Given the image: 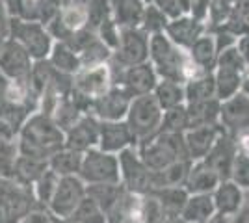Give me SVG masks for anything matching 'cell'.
I'll return each instance as SVG.
<instances>
[{"label": "cell", "mask_w": 249, "mask_h": 223, "mask_svg": "<svg viewBox=\"0 0 249 223\" xmlns=\"http://www.w3.org/2000/svg\"><path fill=\"white\" fill-rule=\"evenodd\" d=\"M15 141L21 156L49 162L65 147V132L49 114L36 110L17 130Z\"/></svg>", "instance_id": "obj_1"}, {"label": "cell", "mask_w": 249, "mask_h": 223, "mask_svg": "<svg viewBox=\"0 0 249 223\" xmlns=\"http://www.w3.org/2000/svg\"><path fill=\"white\" fill-rule=\"evenodd\" d=\"M149 64L155 67L160 80H173L186 84L205 71L192 62L188 51L178 49L166 34H156L149 37Z\"/></svg>", "instance_id": "obj_2"}, {"label": "cell", "mask_w": 249, "mask_h": 223, "mask_svg": "<svg viewBox=\"0 0 249 223\" xmlns=\"http://www.w3.org/2000/svg\"><path fill=\"white\" fill-rule=\"evenodd\" d=\"M136 151H138L140 158L143 160V164L153 173L166 170L167 166L180 162V160H190L186 153V145H184V136L166 132V130H160L153 138L138 143Z\"/></svg>", "instance_id": "obj_3"}, {"label": "cell", "mask_w": 249, "mask_h": 223, "mask_svg": "<svg viewBox=\"0 0 249 223\" xmlns=\"http://www.w3.org/2000/svg\"><path fill=\"white\" fill-rule=\"evenodd\" d=\"M126 125L130 128L132 136L136 139V145L153 138L162 130V121H164V110L156 103L155 95L134 97L128 114H126Z\"/></svg>", "instance_id": "obj_4"}, {"label": "cell", "mask_w": 249, "mask_h": 223, "mask_svg": "<svg viewBox=\"0 0 249 223\" xmlns=\"http://www.w3.org/2000/svg\"><path fill=\"white\" fill-rule=\"evenodd\" d=\"M8 37L15 43H19L22 49L30 54L34 62L49 60L52 47H54V39H52L51 32L47 30L45 24L37 21L11 19Z\"/></svg>", "instance_id": "obj_5"}, {"label": "cell", "mask_w": 249, "mask_h": 223, "mask_svg": "<svg viewBox=\"0 0 249 223\" xmlns=\"http://www.w3.org/2000/svg\"><path fill=\"white\" fill-rule=\"evenodd\" d=\"M41 208L32 188H26L13 179H0V223H19L32 210Z\"/></svg>", "instance_id": "obj_6"}, {"label": "cell", "mask_w": 249, "mask_h": 223, "mask_svg": "<svg viewBox=\"0 0 249 223\" xmlns=\"http://www.w3.org/2000/svg\"><path fill=\"white\" fill-rule=\"evenodd\" d=\"M78 179L86 186L93 184H121L119 177V158L117 154L104 153L101 149H91L84 153Z\"/></svg>", "instance_id": "obj_7"}, {"label": "cell", "mask_w": 249, "mask_h": 223, "mask_svg": "<svg viewBox=\"0 0 249 223\" xmlns=\"http://www.w3.org/2000/svg\"><path fill=\"white\" fill-rule=\"evenodd\" d=\"M114 86L110 64L82 67L71 78V93L89 106V103L103 97Z\"/></svg>", "instance_id": "obj_8"}, {"label": "cell", "mask_w": 249, "mask_h": 223, "mask_svg": "<svg viewBox=\"0 0 249 223\" xmlns=\"http://www.w3.org/2000/svg\"><path fill=\"white\" fill-rule=\"evenodd\" d=\"M149 62V35L142 28L119 30V41L112 52L110 64L119 69Z\"/></svg>", "instance_id": "obj_9"}, {"label": "cell", "mask_w": 249, "mask_h": 223, "mask_svg": "<svg viewBox=\"0 0 249 223\" xmlns=\"http://www.w3.org/2000/svg\"><path fill=\"white\" fill-rule=\"evenodd\" d=\"M119 158V177L121 186L128 193L147 195L153 191V171L140 158L136 147H130L117 154Z\"/></svg>", "instance_id": "obj_10"}, {"label": "cell", "mask_w": 249, "mask_h": 223, "mask_svg": "<svg viewBox=\"0 0 249 223\" xmlns=\"http://www.w3.org/2000/svg\"><path fill=\"white\" fill-rule=\"evenodd\" d=\"M110 69H112L114 86H119L132 99L134 97L151 95L155 91L156 84L160 82L155 67L149 62L134 65V67H126V69H119V67H114V65L110 64Z\"/></svg>", "instance_id": "obj_11"}, {"label": "cell", "mask_w": 249, "mask_h": 223, "mask_svg": "<svg viewBox=\"0 0 249 223\" xmlns=\"http://www.w3.org/2000/svg\"><path fill=\"white\" fill-rule=\"evenodd\" d=\"M86 199V184L78 177H63L58 182V188L47 206V212L54 218V222H62L80 206Z\"/></svg>", "instance_id": "obj_12"}, {"label": "cell", "mask_w": 249, "mask_h": 223, "mask_svg": "<svg viewBox=\"0 0 249 223\" xmlns=\"http://www.w3.org/2000/svg\"><path fill=\"white\" fill-rule=\"evenodd\" d=\"M132 103V97L128 95L119 86H112L103 97L95 99L88 106V114L99 119L101 123H112V121H124L128 108Z\"/></svg>", "instance_id": "obj_13"}, {"label": "cell", "mask_w": 249, "mask_h": 223, "mask_svg": "<svg viewBox=\"0 0 249 223\" xmlns=\"http://www.w3.org/2000/svg\"><path fill=\"white\" fill-rule=\"evenodd\" d=\"M34 64L30 54L10 37L0 45V74L6 82L28 80Z\"/></svg>", "instance_id": "obj_14"}, {"label": "cell", "mask_w": 249, "mask_h": 223, "mask_svg": "<svg viewBox=\"0 0 249 223\" xmlns=\"http://www.w3.org/2000/svg\"><path fill=\"white\" fill-rule=\"evenodd\" d=\"M4 4L11 19L37 21L45 26L60 11V0H4Z\"/></svg>", "instance_id": "obj_15"}, {"label": "cell", "mask_w": 249, "mask_h": 223, "mask_svg": "<svg viewBox=\"0 0 249 223\" xmlns=\"http://www.w3.org/2000/svg\"><path fill=\"white\" fill-rule=\"evenodd\" d=\"M69 45L74 49V52L78 54L82 67L108 64L110 58H112V51H110V49L99 39V35H97L93 30H89V28L74 34L73 37H71V41H69Z\"/></svg>", "instance_id": "obj_16"}, {"label": "cell", "mask_w": 249, "mask_h": 223, "mask_svg": "<svg viewBox=\"0 0 249 223\" xmlns=\"http://www.w3.org/2000/svg\"><path fill=\"white\" fill-rule=\"evenodd\" d=\"M219 127L227 134L236 136L249 128V97L246 93H236L221 103L219 108Z\"/></svg>", "instance_id": "obj_17"}, {"label": "cell", "mask_w": 249, "mask_h": 223, "mask_svg": "<svg viewBox=\"0 0 249 223\" xmlns=\"http://www.w3.org/2000/svg\"><path fill=\"white\" fill-rule=\"evenodd\" d=\"M99 134H101V121L86 114L65 132V147L84 154L99 147Z\"/></svg>", "instance_id": "obj_18"}, {"label": "cell", "mask_w": 249, "mask_h": 223, "mask_svg": "<svg viewBox=\"0 0 249 223\" xmlns=\"http://www.w3.org/2000/svg\"><path fill=\"white\" fill-rule=\"evenodd\" d=\"M205 32H207L205 22L194 19L188 13L178 15L175 19H169L166 30H164L167 37L175 43L178 49H182V51H190V47L197 41Z\"/></svg>", "instance_id": "obj_19"}, {"label": "cell", "mask_w": 249, "mask_h": 223, "mask_svg": "<svg viewBox=\"0 0 249 223\" xmlns=\"http://www.w3.org/2000/svg\"><path fill=\"white\" fill-rule=\"evenodd\" d=\"M223 132L225 130L219 127V125H208V127H197L186 130L182 136H184L188 158L192 160V162L205 160Z\"/></svg>", "instance_id": "obj_20"}, {"label": "cell", "mask_w": 249, "mask_h": 223, "mask_svg": "<svg viewBox=\"0 0 249 223\" xmlns=\"http://www.w3.org/2000/svg\"><path fill=\"white\" fill-rule=\"evenodd\" d=\"M136 147V139L126 125V121H112L101 123L99 134V149L110 154H119L126 149Z\"/></svg>", "instance_id": "obj_21"}, {"label": "cell", "mask_w": 249, "mask_h": 223, "mask_svg": "<svg viewBox=\"0 0 249 223\" xmlns=\"http://www.w3.org/2000/svg\"><path fill=\"white\" fill-rule=\"evenodd\" d=\"M234 151H236V143H234V136H231L227 132H223L212 151L207 154V158L203 160L210 170L218 175L221 181H227L231 177V168H232V160H234Z\"/></svg>", "instance_id": "obj_22"}, {"label": "cell", "mask_w": 249, "mask_h": 223, "mask_svg": "<svg viewBox=\"0 0 249 223\" xmlns=\"http://www.w3.org/2000/svg\"><path fill=\"white\" fill-rule=\"evenodd\" d=\"M244 195H246V191L242 190L236 182H232L231 179L221 181L218 188L212 191L216 214L223 216V218H234L244 205Z\"/></svg>", "instance_id": "obj_23"}, {"label": "cell", "mask_w": 249, "mask_h": 223, "mask_svg": "<svg viewBox=\"0 0 249 223\" xmlns=\"http://www.w3.org/2000/svg\"><path fill=\"white\" fill-rule=\"evenodd\" d=\"M147 10L145 0H110L112 21L119 30L142 28V21Z\"/></svg>", "instance_id": "obj_24"}, {"label": "cell", "mask_w": 249, "mask_h": 223, "mask_svg": "<svg viewBox=\"0 0 249 223\" xmlns=\"http://www.w3.org/2000/svg\"><path fill=\"white\" fill-rule=\"evenodd\" d=\"M219 182L221 179L218 175L203 160H199V162H192V168L188 171L186 182H184V190L190 195H207L218 188Z\"/></svg>", "instance_id": "obj_25"}, {"label": "cell", "mask_w": 249, "mask_h": 223, "mask_svg": "<svg viewBox=\"0 0 249 223\" xmlns=\"http://www.w3.org/2000/svg\"><path fill=\"white\" fill-rule=\"evenodd\" d=\"M190 58L192 62L197 65L201 71L205 73H212L216 69V62H218V41H216V35L214 32H205L197 41L190 47Z\"/></svg>", "instance_id": "obj_26"}, {"label": "cell", "mask_w": 249, "mask_h": 223, "mask_svg": "<svg viewBox=\"0 0 249 223\" xmlns=\"http://www.w3.org/2000/svg\"><path fill=\"white\" fill-rule=\"evenodd\" d=\"M236 151L231 168V181L236 182L242 190H249V128L234 136Z\"/></svg>", "instance_id": "obj_27"}, {"label": "cell", "mask_w": 249, "mask_h": 223, "mask_svg": "<svg viewBox=\"0 0 249 223\" xmlns=\"http://www.w3.org/2000/svg\"><path fill=\"white\" fill-rule=\"evenodd\" d=\"M47 62L52 65V69L56 73L65 74V76H74L82 69L80 58H78V54L74 52V49L69 43L54 41V47H52L51 56H49Z\"/></svg>", "instance_id": "obj_28"}, {"label": "cell", "mask_w": 249, "mask_h": 223, "mask_svg": "<svg viewBox=\"0 0 249 223\" xmlns=\"http://www.w3.org/2000/svg\"><path fill=\"white\" fill-rule=\"evenodd\" d=\"M216 216L218 214H216V206L212 201V193L190 195L180 214V218L186 223H212Z\"/></svg>", "instance_id": "obj_29"}, {"label": "cell", "mask_w": 249, "mask_h": 223, "mask_svg": "<svg viewBox=\"0 0 249 223\" xmlns=\"http://www.w3.org/2000/svg\"><path fill=\"white\" fill-rule=\"evenodd\" d=\"M219 108H221V103L218 99L186 104L188 130L197 127H208V125H219Z\"/></svg>", "instance_id": "obj_30"}, {"label": "cell", "mask_w": 249, "mask_h": 223, "mask_svg": "<svg viewBox=\"0 0 249 223\" xmlns=\"http://www.w3.org/2000/svg\"><path fill=\"white\" fill-rule=\"evenodd\" d=\"M192 168L190 160H180L171 166H167L166 170L153 173V191L166 190V188H184L188 171Z\"/></svg>", "instance_id": "obj_31"}, {"label": "cell", "mask_w": 249, "mask_h": 223, "mask_svg": "<svg viewBox=\"0 0 249 223\" xmlns=\"http://www.w3.org/2000/svg\"><path fill=\"white\" fill-rule=\"evenodd\" d=\"M151 195L158 201L166 220L180 218L182 208H184L188 197H190V193H188L182 186H180V188H166V190L151 191Z\"/></svg>", "instance_id": "obj_32"}, {"label": "cell", "mask_w": 249, "mask_h": 223, "mask_svg": "<svg viewBox=\"0 0 249 223\" xmlns=\"http://www.w3.org/2000/svg\"><path fill=\"white\" fill-rule=\"evenodd\" d=\"M156 103L160 104V108L167 112L173 108L184 106L186 104V93H184V84L180 82H173V80H160L156 84L155 91Z\"/></svg>", "instance_id": "obj_33"}, {"label": "cell", "mask_w": 249, "mask_h": 223, "mask_svg": "<svg viewBox=\"0 0 249 223\" xmlns=\"http://www.w3.org/2000/svg\"><path fill=\"white\" fill-rule=\"evenodd\" d=\"M242 71L236 69H225V67H216L214 69V82H216V99L219 103L227 101L231 97L242 91Z\"/></svg>", "instance_id": "obj_34"}, {"label": "cell", "mask_w": 249, "mask_h": 223, "mask_svg": "<svg viewBox=\"0 0 249 223\" xmlns=\"http://www.w3.org/2000/svg\"><path fill=\"white\" fill-rule=\"evenodd\" d=\"M184 93H186V104L216 99L214 71L212 73H203L196 78H192V80H188L184 84Z\"/></svg>", "instance_id": "obj_35"}, {"label": "cell", "mask_w": 249, "mask_h": 223, "mask_svg": "<svg viewBox=\"0 0 249 223\" xmlns=\"http://www.w3.org/2000/svg\"><path fill=\"white\" fill-rule=\"evenodd\" d=\"M47 168H49V162L19 154L17 162H15V170H13V181H17L26 188H32L36 184V181L47 171Z\"/></svg>", "instance_id": "obj_36"}, {"label": "cell", "mask_w": 249, "mask_h": 223, "mask_svg": "<svg viewBox=\"0 0 249 223\" xmlns=\"http://www.w3.org/2000/svg\"><path fill=\"white\" fill-rule=\"evenodd\" d=\"M124 193V188L121 184H93L86 186V195L103 210L108 214L115 206V203L121 199Z\"/></svg>", "instance_id": "obj_37"}, {"label": "cell", "mask_w": 249, "mask_h": 223, "mask_svg": "<svg viewBox=\"0 0 249 223\" xmlns=\"http://www.w3.org/2000/svg\"><path fill=\"white\" fill-rule=\"evenodd\" d=\"M82 153H76V151L63 147L62 151H58L49 160V168L60 179H63V177H78V171H80V166H82Z\"/></svg>", "instance_id": "obj_38"}, {"label": "cell", "mask_w": 249, "mask_h": 223, "mask_svg": "<svg viewBox=\"0 0 249 223\" xmlns=\"http://www.w3.org/2000/svg\"><path fill=\"white\" fill-rule=\"evenodd\" d=\"M58 182H60V177H58L51 168H47V171H45L41 177L36 181V184L32 186L34 199H36V203H37L41 208H45V210H47L52 195H54V191L58 188Z\"/></svg>", "instance_id": "obj_39"}, {"label": "cell", "mask_w": 249, "mask_h": 223, "mask_svg": "<svg viewBox=\"0 0 249 223\" xmlns=\"http://www.w3.org/2000/svg\"><path fill=\"white\" fill-rule=\"evenodd\" d=\"M56 223H108V218H106V214L86 195V199L80 203V206H78L69 218H65V220L56 222Z\"/></svg>", "instance_id": "obj_40"}, {"label": "cell", "mask_w": 249, "mask_h": 223, "mask_svg": "<svg viewBox=\"0 0 249 223\" xmlns=\"http://www.w3.org/2000/svg\"><path fill=\"white\" fill-rule=\"evenodd\" d=\"M232 11H234V6H231V4L223 2V0H212V4L208 8L207 19H205L207 30L216 32L219 28H223L229 19H231Z\"/></svg>", "instance_id": "obj_41"}, {"label": "cell", "mask_w": 249, "mask_h": 223, "mask_svg": "<svg viewBox=\"0 0 249 223\" xmlns=\"http://www.w3.org/2000/svg\"><path fill=\"white\" fill-rule=\"evenodd\" d=\"M17 156H19V149L15 138L0 139V179H13Z\"/></svg>", "instance_id": "obj_42"}, {"label": "cell", "mask_w": 249, "mask_h": 223, "mask_svg": "<svg viewBox=\"0 0 249 223\" xmlns=\"http://www.w3.org/2000/svg\"><path fill=\"white\" fill-rule=\"evenodd\" d=\"M169 17L162 10H158L153 4H147L145 15H143V21H142V30L151 37L156 34H162L166 30Z\"/></svg>", "instance_id": "obj_43"}, {"label": "cell", "mask_w": 249, "mask_h": 223, "mask_svg": "<svg viewBox=\"0 0 249 223\" xmlns=\"http://www.w3.org/2000/svg\"><path fill=\"white\" fill-rule=\"evenodd\" d=\"M112 17L110 0H89L88 2V28L97 32L99 26Z\"/></svg>", "instance_id": "obj_44"}, {"label": "cell", "mask_w": 249, "mask_h": 223, "mask_svg": "<svg viewBox=\"0 0 249 223\" xmlns=\"http://www.w3.org/2000/svg\"><path fill=\"white\" fill-rule=\"evenodd\" d=\"M162 130L173 132V134H184L188 130L186 119V104L184 106L173 108L164 112V121H162Z\"/></svg>", "instance_id": "obj_45"}, {"label": "cell", "mask_w": 249, "mask_h": 223, "mask_svg": "<svg viewBox=\"0 0 249 223\" xmlns=\"http://www.w3.org/2000/svg\"><path fill=\"white\" fill-rule=\"evenodd\" d=\"M216 67L236 69V71H242V73H244L248 65H246V62L242 60V56H240L238 49H236V45H232V47H229V49H223V51H219Z\"/></svg>", "instance_id": "obj_46"}, {"label": "cell", "mask_w": 249, "mask_h": 223, "mask_svg": "<svg viewBox=\"0 0 249 223\" xmlns=\"http://www.w3.org/2000/svg\"><path fill=\"white\" fill-rule=\"evenodd\" d=\"M210 4H212V0H190L188 15H192L194 19H197L201 22H205Z\"/></svg>", "instance_id": "obj_47"}, {"label": "cell", "mask_w": 249, "mask_h": 223, "mask_svg": "<svg viewBox=\"0 0 249 223\" xmlns=\"http://www.w3.org/2000/svg\"><path fill=\"white\" fill-rule=\"evenodd\" d=\"M19 223H56L54 218L45 208H36L30 214H26Z\"/></svg>", "instance_id": "obj_48"}, {"label": "cell", "mask_w": 249, "mask_h": 223, "mask_svg": "<svg viewBox=\"0 0 249 223\" xmlns=\"http://www.w3.org/2000/svg\"><path fill=\"white\" fill-rule=\"evenodd\" d=\"M10 11L6 8L4 0H0V39H8V34H10Z\"/></svg>", "instance_id": "obj_49"}, {"label": "cell", "mask_w": 249, "mask_h": 223, "mask_svg": "<svg viewBox=\"0 0 249 223\" xmlns=\"http://www.w3.org/2000/svg\"><path fill=\"white\" fill-rule=\"evenodd\" d=\"M232 223H249V190H246L244 195V205L238 210V214L232 218Z\"/></svg>", "instance_id": "obj_50"}, {"label": "cell", "mask_w": 249, "mask_h": 223, "mask_svg": "<svg viewBox=\"0 0 249 223\" xmlns=\"http://www.w3.org/2000/svg\"><path fill=\"white\" fill-rule=\"evenodd\" d=\"M236 49H238L240 56H242V60L246 62V65H249V34L238 37V41H236Z\"/></svg>", "instance_id": "obj_51"}, {"label": "cell", "mask_w": 249, "mask_h": 223, "mask_svg": "<svg viewBox=\"0 0 249 223\" xmlns=\"http://www.w3.org/2000/svg\"><path fill=\"white\" fill-rule=\"evenodd\" d=\"M234 11H236V15L240 19L249 26V0H240L238 4L234 6Z\"/></svg>", "instance_id": "obj_52"}, {"label": "cell", "mask_w": 249, "mask_h": 223, "mask_svg": "<svg viewBox=\"0 0 249 223\" xmlns=\"http://www.w3.org/2000/svg\"><path fill=\"white\" fill-rule=\"evenodd\" d=\"M164 223H186L182 218H171V220H166Z\"/></svg>", "instance_id": "obj_53"}, {"label": "cell", "mask_w": 249, "mask_h": 223, "mask_svg": "<svg viewBox=\"0 0 249 223\" xmlns=\"http://www.w3.org/2000/svg\"><path fill=\"white\" fill-rule=\"evenodd\" d=\"M223 2H227V4H231V6H236L240 0H223Z\"/></svg>", "instance_id": "obj_54"}, {"label": "cell", "mask_w": 249, "mask_h": 223, "mask_svg": "<svg viewBox=\"0 0 249 223\" xmlns=\"http://www.w3.org/2000/svg\"><path fill=\"white\" fill-rule=\"evenodd\" d=\"M4 82H6V80H4V78H2V74H0V87L4 86Z\"/></svg>", "instance_id": "obj_55"}]
</instances>
